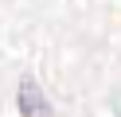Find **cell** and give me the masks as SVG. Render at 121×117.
Here are the masks:
<instances>
[{
    "label": "cell",
    "mask_w": 121,
    "mask_h": 117,
    "mask_svg": "<svg viewBox=\"0 0 121 117\" xmlns=\"http://www.w3.org/2000/svg\"><path fill=\"white\" fill-rule=\"evenodd\" d=\"M20 109H24V117H47V98L39 94V82L35 78H24L20 82Z\"/></svg>",
    "instance_id": "obj_1"
}]
</instances>
